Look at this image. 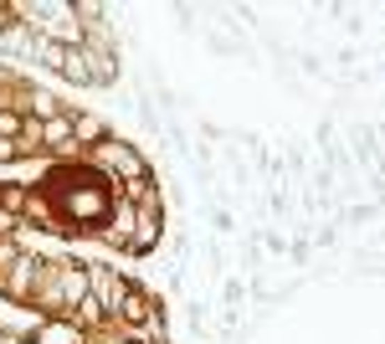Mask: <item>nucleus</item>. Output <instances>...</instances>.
<instances>
[{
	"mask_svg": "<svg viewBox=\"0 0 385 344\" xmlns=\"http://www.w3.org/2000/svg\"><path fill=\"white\" fill-rule=\"evenodd\" d=\"M67 211H72V216H103V211H108V201H103V190H72L67 195Z\"/></svg>",
	"mask_w": 385,
	"mask_h": 344,
	"instance_id": "f257e3e1",
	"label": "nucleus"
},
{
	"mask_svg": "<svg viewBox=\"0 0 385 344\" xmlns=\"http://www.w3.org/2000/svg\"><path fill=\"white\" fill-rule=\"evenodd\" d=\"M134 242H129V247H139V252H144V247H154V236H159V216H154V211H144V216L134 221Z\"/></svg>",
	"mask_w": 385,
	"mask_h": 344,
	"instance_id": "f03ea898",
	"label": "nucleus"
},
{
	"mask_svg": "<svg viewBox=\"0 0 385 344\" xmlns=\"http://www.w3.org/2000/svg\"><path fill=\"white\" fill-rule=\"evenodd\" d=\"M118 313L139 324V319H144V313H149V309H144V298H139V293H124V298H118Z\"/></svg>",
	"mask_w": 385,
	"mask_h": 344,
	"instance_id": "7ed1b4c3",
	"label": "nucleus"
},
{
	"mask_svg": "<svg viewBox=\"0 0 385 344\" xmlns=\"http://www.w3.org/2000/svg\"><path fill=\"white\" fill-rule=\"evenodd\" d=\"M77 134H83V139H103V124H98V118H77Z\"/></svg>",
	"mask_w": 385,
	"mask_h": 344,
	"instance_id": "20e7f679",
	"label": "nucleus"
},
{
	"mask_svg": "<svg viewBox=\"0 0 385 344\" xmlns=\"http://www.w3.org/2000/svg\"><path fill=\"white\" fill-rule=\"evenodd\" d=\"M67 134H72V124H62V118H51V124H47V139H57V144H62Z\"/></svg>",
	"mask_w": 385,
	"mask_h": 344,
	"instance_id": "39448f33",
	"label": "nucleus"
},
{
	"mask_svg": "<svg viewBox=\"0 0 385 344\" xmlns=\"http://www.w3.org/2000/svg\"><path fill=\"white\" fill-rule=\"evenodd\" d=\"M0 134H16V113H0Z\"/></svg>",
	"mask_w": 385,
	"mask_h": 344,
	"instance_id": "423d86ee",
	"label": "nucleus"
}]
</instances>
